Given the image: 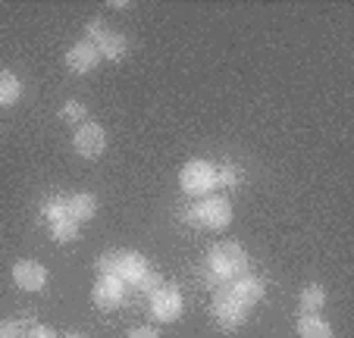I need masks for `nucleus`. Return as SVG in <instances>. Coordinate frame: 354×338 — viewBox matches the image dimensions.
Listing matches in <instances>:
<instances>
[{
    "mask_svg": "<svg viewBox=\"0 0 354 338\" xmlns=\"http://www.w3.org/2000/svg\"><path fill=\"white\" fill-rule=\"evenodd\" d=\"M188 219L201 229H210V232H220L232 223V207H229L226 198H216V194H207V198H201L198 204L188 210Z\"/></svg>",
    "mask_w": 354,
    "mask_h": 338,
    "instance_id": "f03ea898",
    "label": "nucleus"
},
{
    "mask_svg": "<svg viewBox=\"0 0 354 338\" xmlns=\"http://www.w3.org/2000/svg\"><path fill=\"white\" fill-rule=\"evenodd\" d=\"M229 292H232L235 298L248 307V310H251L254 304H261V301H263L267 285H263V279H257V276H239L232 285H229Z\"/></svg>",
    "mask_w": 354,
    "mask_h": 338,
    "instance_id": "9d476101",
    "label": "nucleus"
},
{
    "mask_svg": "<svg viewBox=\"0 0 354 338\" xmlns=\"http://www.w3.org/2000/svg\"><path fill=\"white\" fill-rule=\"evenodd\" d=\"M44 216H47V223H60V219H66L69 216V200L66 198H50L44 204Z\"/></svg>",
    "mask_w": 354,
    "mask_h": 338,
    "instance_id": "a211bd4d",
    "label": "nucleus"
},
{
    "mask_svg": "<svg viewBox=\"0 0 354 338\" xmlns=\"http://www.w3.org/2000/svg\"><path fill=\"white\" fill-rule=\"evenodd\" d=\"M160 285H163V276H160L157 270H147L145 276H141L138 282H135V288H138V292H145V294H154Z\"/></svg>",
    "mask_w": 354,
    "mask_h": 338,
    "instance_id": "412c9836",
    "label": "nucleus"
},
{
    "mask_svg": "<svg viewBox=\"0 0 354 338\" xmlns=\"http://www.w3.org/2000/svg\"><path fill=\"white\" fill-rule=\"evenodd\" d=\"M26 335H28L26 319H3L0 323V338H26Z\"/></svg>",
    "mask_w": 354,
    "mask_h": 338,
    "instance_id": "aec40b11",
    "label": "nucleus"
},
{
    "mask_svg": "<svg viewBox=\"0 0 354 338\" xmlns=\"http://www.w3.org/2000/svg\"><path fill=\"white\" fill-rule=\"evenodd\" d=\"M151 270V263L145 260V254L138 251H120V260H116V276L126 282V285H135L145 272Z\"/></svg>",
    "mask_w": 354,
    "mask_h": 338,
    "instance_id": "9b49d317",
    "label": "nucleus"
},
{
    "mask_svg": "<svg viewBox=\"0 0 354 338\" xmlns=\"http://www.w3.org/2000/svg\"><path fill=\"white\" fill-rule=\"evenodd\" d=\"M214 319L220 329L232 332V329H241L248 319V307L241 304L239 298H235L229 288H220V292L214 294Z\"/></svg>",
    "mask_w": 354,
    "mask_h": 338,
    "instance_id": "20e7f679",
    "label": "nucleus"
},
{
    "mask_svg": "<svg viewBox=\"0 0 354 338\" xmlns=\"http://www.w3.org/2000/svg\"><path fill=\"white\" fill-rule=\"evenodd\" d=\"M13 282L22 292H41L47 285V270L38 260H16L13 263Z\"/></svg>",
    "mask_w": 354,
    "mask_h": 338,
    "instance_id": "6e6552de",
    "label": "nucleus"
},
{
    "mask_svg": "<svg viewBox=\"0 0 354 338\" xmlns=\"http://www.w3.org/2000/svg\"><path fill=\"white\" fill-rule=\"evenodd\" d=\"M50 238L60 241V245H66V241L79 238V223H75L73 216L60 219V223H50Z\"/></svg>",
    "mask_w": 354,
    "mask_h": 338,
    "instance_id": "f3484780",
    "label": "nucleus"
},
{
    "mask_svg": "<svg viewBox=\"0 0 354 338\" xmlns=\"http://www.w3.org/2000/svg\"><path fill=\"white\" fill-rule=\"evenodd\" d=\"M129 338H160L154 329H147V326H141V329H135V332H129Z\"/></svg>",
    "mask_w": 354,
    "mask_h": 338,
    "instance_id": "a878e982",
    "label": "nucleus"
},
{
    "mask_svg": "<svg viewBox=\"0 0 354 338\" xmlns=\"http://www.w3.org/2000/svg\"><path fill=\"white\" fill-rule=\"evenodd\" d=\"M73 147H75V153L85 160L104 157V151H107V132H104V126H97V122H82L73 135Z\"/></svg>",
    "mask_w": 354,
    "mask_h": 338,
    "instance_id": "39448f33",
    "label": "nucleus"
},
{
    "mask_svg": "<svg viewBox=\"0 0 354 338\" xmlns=\"http://www.w3.org/2000/svg\"><path fill=\"white\" fill-rule=\"evenodd\" d=\"M97 63H100V53H97V47H94L91 41H79V44H73V47L66 50V66H69V73L85 75V73H91Z\"/></svg>",
    "mask_w": 354,
    "mask_h": 338,
    "instance_id": "1a4fd4ad",
    "label": "nucleus"
},
{
    "mask_svg": "<svg viewBox=\"0 0 354 338\" xmlns=\"http://www.w3.org/2000/svg\"><path fill=\"white\" fill-rule=\"evenodd\" d=\"M60 116H63V122H69V126H79V122L85 120V104H82V100H66Z\"/></svg>",
    "mask_w": 354,
    "mask_h": 338,
    "instance_id": "6ab92c4d",
    "label": "nucleus"
},
{
    "mask_svg": "<svg viewBox=\"0 0 354 338\" xmlns=\"http://www.w3.org/2000/svg\"><path fill=\"white\" fill-rule=\"evenodd\" d=\"M63 338H82V335H75V332H69V335H63Z\"/></svg>",
    "mask_w": 354,
    "mask_h": 338,
    "instance_id": "bb28decb",
    "label": "nucleus"
},
{
    "mask_svg": "<svg viewBox=\"0 0 354 338\" xmlns=\"http://www.w3.org/2000/svg\"><path fill=\"white\" fill-rule=\"evenodd\" d=\"M66 200H69V216H73L75 223H88V219L97 213V198H94V194L79 191V194H73V198H66Z\"/></svg>",
    "mask_w": 354,
    "mask_h": 338,
    "instance_id": "ddd939ff",
    "label": "nucleus"
},
{
    "mask_svg": "<svg viewBox=\"0 0 354 338\" xmlns=\"http://www.w3.org/2000/svg\"><path fill=\"white\" fill-rule=\"evenodd\" d=\"M107 32H110V28H107V22H104V19H91V22L85 26V35L91 38V44H97V41L104 38Z\"/></svg>",
    "mask_w": 354,
    "mask_h": 338,
    "instance_id": "5701e85b",
    "label": "nucleus"
},
{
    "mask_svg": "<svg viewBox=\"0 0 354 338\" xmlns=\"http://www.w3.org/2000/svg\"><path fill=\"white\" fill-rule=\"evenodd\" d=\"M22 97V82L10 69H0V106H13Z\"/></svg>",
    "mask_w": 354,
    "mask_h": 338,
    "instance_id": "2eb2a0df",
    "label": "nucleus"
},
{
    "mask_svg": "<svg viewBox=\"0 0 354 338\" xmlns=\"http://www.w3.org/2000/svg\"><path fill=\"white\" fill-rule=\"evenodd\" d=\"M179 185L192 198H207L216 188V166L207 160H188L179 173Z\"/></svg>",
    "mask_w": 354,
    "mask_h": 338,
    "instance_id": "7ed1b4c3",
    "label": "nucleus"
},
{
    "mask_svg": "<svg viewBox=\"0 0 354 338\" xmlns=\"http://www.w3.org/2000/svg\"><path fill=\"white\" fill-rule=\"evenodd\" d=\"M116 260H120V251H110V254H100L94 266H97L100 276H116Z\"/></svg>",
    "mask_w": 354,
    "mask_h": 338,
    "instance_id": "4be33fe9",
    "label": "nucleus"
},
{
    "mask_svg": "<svg viewBox=\"0 0 354 338\" xmlns=\"http://www.w3.org/2000/svg\"><path fill=\"white\" fill-rule=\"evenodd\" d=\"M94 47H97L100 60H122V57L129 53V38L120 35V32H107Z\"/></svg>",
    "mask_w": 354,
    "mask_h": 338,
    "instance_id": "f8f14e48",
    "label": "nucleus"
},
{
    "mask_svg": "<svg viewBox=\"0 0 354 338\" xmlns=\"http://www.w3.org/2000/svg\"><path fill=\"white\" fill-rule=\"evenodd\" d=\"M182 307H185V301H182L179 288H173V285H160L151 294V317H154L157 323H173V319H179Z\"/></svg>",
    "mask_w": 354,
    "mask_h": 338,
    "instance_id": "423d86ee",
    "label": "nucleus"
},
{
    "mask_svg": "<svg viewBox=\"0 0 354 338\" xmlns=\"http://www.w3.org/2000/svg\"><path fill=\"white\" fill-rule=\"evenodd\" d=\"M323 304H326V292H323L320 285H304V292H301V298H298V307H301V313H320L323 310Z\"/></svg>",
    "mask_w": 354,
    "mask_h": 338,
    "instance_id": "dca6fc26",
    "label": "nucleus"
},
{
    "mask_svg": "<svg viewBox=\"0 0 354 338\" xmlns=\"http://www.w3.org/2000/svg\"><path fill=\"white\" fill-rule=\"evenodd\" d=\"M126 288L129 285L120 276H100L91 288L94 307H100V310H116V307L122 304V298H126Z\"/></svg>",
    "mask_w": 354,
    "mask_h": 338,
    "instance_id": "0eeeda50",
    "label": "nucleus"
},
{
    "mask_svg": "<svg viewBox=\"0 0 354 338\" xmlns=\"http://www.w3.org/2000/svg\"><path fill=\"white\" fill-rule=\"evenodd\" d=\"M298 338H333V326L314 313H304L298 319Z\"/></svg>",
    "mask_w": 354,
    "mask_h": 338,
    "instance_id": "4468645a",
    "label": "nucleus"
},
{
    "mask_svg": "<svg viewBox=\"0 0 354 338\" xmlns=\"http://www.w3.org/2000/svg\"><path fill=\"white\" fill-rule=\"evenodd\" d=\"M235 182H239V173H235V166H223V169H216V185L232 188Z\"/></svg>",
    "mask_w": 354,
    "mask_h": 338,
    "instance_id": "b1692460",
    "label": "nucleus"
},
{
    "mask_svg": "<svg viewBox=\"0 0 354 338\" xmlns=\"http://www.w3.org/2000/svg\"><path fill=\"white\" fill-rule=\"evenodd\" d=\"M26 338H60V335H57L54 329H47V326H32Z\"/></svg>",
    "mask_w": 354,
    "mask_h": 338,
    "instance_id": "393cba45",
    "label": "nucleus"
},
{
    "mask_svg": "<svg viewBox=\"0 0 354 338\" xmlns=\"http://www.w3.org/2000/svg\"><path fill=\"white\" fill-rule=\"evenodd\" d=\"M207 270L220 282H235L239 276H248V254L235 241H220L207 254Z\"/></svg>",
    "mask_w": 354,
    "mask_h": 338,
    "instance_id": "f257e3e1",
    "label": "nucleus"
}]
</instances>
